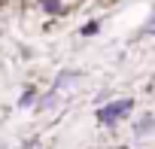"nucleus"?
Listing matches in <instances>:
<instances>
[{
    "mask_svg": "<svg viewBox=\"0 0 155 149\" xmlns=\"http://www.w3.org/2000/svg\"><path fill=\"white\" fill-rule=\"evenodd\" d=\"M131 110H134V98H116V101H104L101 107H97V122L101 125H107V128H116L119 122H125L128 116H131Z\"/></svg>",
    "mask_w": 155,
    "mask_h": 149,
    "instance_id": "f257e3e1",
    "label": "nucleus"
},
{
    "mask_svg": "<svg viewBox=\"0 0 155 149\" xmlns=\"http://www.w3.org/2000/svg\"><path fill=\"white\" fill-rule=\"evenodd\" d=\"M79 79H82V73H76V70H61L58 76H55V82H52V88H55L58 94H64V91H70Z\"/></svg>",
    "mask_w": 155,
    "mask_h": 149,
    "instance_id": "f03ea898",
    "label": "nucleus"
},
{
    "mask_svg": "<svg viewBox=\"0 0 155 149\" xmlns=\"http://www.w3.org/2000/svg\"><path fill=\"white\" fill-rule=\"evenodd\" d=\"M31 3H34L43 15H49V18H64V15H67V9H64L61 0H31Z\"/></svg>",
    "mask_w": 155,
    "mask_h": 149,
    "instance_id": "7ed1b4c3",
    "label": "nucleus"
},
{
    "mask_svg": "<svg viewBox=\"0 0 155 149\" xmlns=\"http://www.w3.org/2000/svg\"><path fill=\"white\" fill-rule=\"evenodd\" d=\"M152 131H155V113H143L134 122V137H149Z\"/></svg>",
    "mask_w": 155,
    "mask_h": 149,
    "instance_id": "20e7f679",
    "label": "nucleus"
},
{
    "mask_svg": "<svg viewBox=\"0 0 155 149\" xmlns=\"http://www.w3.org/2000/svg\"><path fill=\"white\" fill-rule=\"evenodd\" d=\"M37 98H40V88H37V85H25L15 104H18L21 110H34V104H37Z\"/></svg>",
    "mask_w": 155,
    "mask_h": 149,
    "instance_id": "39448f33",
    "label": "nucleus"
},
{
    "mask_svg": "<svg viewBox=\"0 0 155 149\" xmlns=\"http://www.w3.org/2000/svg\"><path fill=\"white\" fill-rule=\"evenodd\" d=\"M97 31H101V22H97V18H91V22H85V25L79 28V34H82V37H94Z\"/></svg>",
    "mask_w": 155,
    "mask_h": 149,
    "instance_id": "423d86ee",
    "label": "nucleus"
},
{
    "mask_svg": "<svg viewBox=\"0 0 155 149\" xmlns=\"http://www.w3.org/2000/svg\"><path fill=\"white\" fill-rule=\"evenodd\" d=\"M61 3H64V9H67V12H73V9H79L85 0H61Z\"/></svg>",
    "mask_w": 155,
    "mask_h": 149,
    "instance_id": "0eeeda50",
    "label": "nucleus"
},
{
    "mask_svg": "<svg viewBox=\"0 0 155 149\" xmlns=\"http://www.w3.org/2000/svg\"><path fill=\"white\" fill-rule=\"evenodd\" d=\"M149 37H155V6H152V15H149V22H146V28H143Z\"/></svg>",
    "mask_w": 155,
    "mask_h": 149,
    "instance_id": "6e6552de",
    "label": "nucleus"
},
{
    "mask_svg": "<svg viewBox=\"0 0 155 149\" xmlns=\"http://www.w3.org/2000/svg\"><path fill=\"white\" fill-rule=\"evenodd\" d=\"M113 3H119V0H101V6H113Z\"/></svg>",
    "mask_w": 155,
    "mask_h": 149,
    "instance_id": "1a4fd4ad",
    "label": "nucleus"
},
{
    "mask_svg": "<svg viewBox=\"0 0 155 149\" xmlns=\"http://www.w3.org/2000/svg\"><path fill=\"white\" fill-rule=\"evenodd\" d=\"M6 31V18H0V34H3Z\"/></svg>",
    "mask_w": 155,
    "mask_h": 149,
    "instance_id": "9d476101",
    "label": "nucleus"
},
{
    "mask_svg": "<svg viewBox=\"0 0 155 149\" xmlns=\"http://www.w3.org/2000/svg\"><path fill=\"white\" fill-rule=\"evenodd\" d=\"M3 3H9V0H0V6H3Z\"/></svg>",
    "mask_w": 155,
    "mask_h": 149,
    "instance_id": "9b49d317",
    "label": "nucleus"
}]
</instances>
